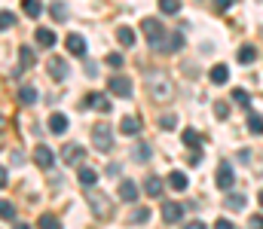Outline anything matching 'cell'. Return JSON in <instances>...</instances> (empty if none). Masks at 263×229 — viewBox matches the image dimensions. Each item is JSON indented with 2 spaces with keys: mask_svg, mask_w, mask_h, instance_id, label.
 Instances as JSON below:
<instances>
[{
  "mask_svg": "<svg viewBox=\"0 0 263 229\" xmlns=\"http://www.w3.org/2000/svg\"><path fill=\"white\" fill-rule=\"evenodd\" d=\"M181 138H184V144H187V147H193V150L202 144V141H199V135H196V129H184V135H181Z\"/></svg>",
  "mask_w": 263,
  "mask_h": 229,
  "instance_id": "cell-32",
  "label": "cell"
},
{
  "mask_svg": "<svg viewBox=\"0 0 263 229\" xmlns=\"http://www.w3.org/2000/svg\"><path fill=\"white\" fill-rule=\"evenodd\" d=\"M159 9L165 15H175V12H181V0H159Z\"/></svg>",
  "mask_w": 263,
  "mask_h": 229,
  "instance_id": "cell-31",
  "label": "cell"
},
{
  "mask_svg": "<svg viewBox=\"0 0 263 229\" xmlns=\"http://www.w3.org/2000/svg\"><path fill=\"white\" fill-rule=\"evenodd\" d=\"M46 68H49V76H52V79H59V82H62V79L67 76L65 58H49V65H46Z\"/></svg>",
  "mask_w": 263,
  "mask_h": 229,
  "instance_id": "cell-12",
  "label": "cell"
},
{
  "mask_svg": "<svg viewBox=\"0 0 263 229\" xmlns=\"http://www.w3.org/2000/svg\"><path fill=\"white\" fill-rule=\"evenodd\" d=\"M15 25V15L12 12H0V31H6V28H12Z\"/></svg>",
  "mask_w": 263,
  "mask_h": 229,
  "instance_id": "cell-37",
  "label": "cell"
},
{
  "mask_svg": "<svg viewBox=\"0 0 263 229\" xmlns=\"http://www.w3.org/2000/svg\"><path fill=\"white\" fill-rule=\"evenodd\" d=\"M184 229H205L202 220H190V223H184Z\"/></svg>",
  "mask_w": 263,
  "mask_h": 229,
  "instance_id": "cell-43",
  "label": "cell"
},
{
  "mask_svg": "<svg viewBox=\"0 0 263 229\" xmlns=\"http://www.w3.org/2000/svg\"><path fill=\"white\" fill-rule=\"evenodd\" d=\"M147 220H150V211H147V208H135L129 214V223H135V226H141V223H147Z\"/></svg>",
  "mask_w": 263,
  "mask_h": 229,
  "instance_id": "cell-25",
  "label": "cell"
},
{
  "mask_svg": "<svg viewBox=\"0 0 263 229\" xmlns=\"http://www.w3.org/2000/svg\"><path fill=\"white\" fill-rule=\"evenodd\" d=\"M181 217H184V208H181L178 202H165V205H162V220H165V223H178Z\"/></svg>",
  "mask_w": 263,
  "mask_h": 229,
  "instance_id": "cell-8",
  "label": "cell"
},
{
  "mask_svg": "<svg viewBox=\"0 0 263 229\" xmlns=\"http://www.w3.org/2000/svg\"><path fill=\"white\" fill-rule=\"evenodd\" d=\"M214 180H217V186L227 193V190H233V183H236V174H233V165L230 162H220V168H217V174H214Z\"/></svg>",
  "mask_w": 263,
  "mask_h": 229,
  "instance_id": "cell-5",
  "label": "cell"
},
{
  "mask_svg": "<svg viewBox=\"0 0 263 229\" xmlns=\"http://www.w3.org/2000/svg\"><path fill=\"white\" fill-rule=\"evenodd\" d=\"M18 101L22 104H37V89L34 86H22L18 89Z\"/></svg>",
  "mask_w": 263,
  "mask_h": 229,
  "instance_id": "cell-22",
  "label": "cell"
},
{
  "mask_svg": "<svg viewBox=\"0 0 263 229\" xmlns=\"http://www.w3.org/2000/svg\"><path fill=\"white\" fill-rule=\"evenodd\" d=\"M181 49H184V37H181V34H168L159 52H181Z\"/></svg>",
  "mask_w": 263,
  "mask_h": 229,
  "instance_id": "cell-15",
  "label": "cell"
},
{
  "mask_svg": "<svg viewBox=\"0 0 263 229\" xmlns=\"http://www.w3.org/2000/svg\"><path fill=\"white\" fill-rule=\"evenodd\" d=\"M144 193H147L150 199H159V196H162V180H159L156 174H147V180H144Z\"/></svg>",
  "mask_w": 263,
  "mask_h": 229,
  "instance_id": "cell-10",
  "label": "cell"
},
{
  "mask_svg": "<svg viewBox=\"0 0 263 229\" xmlns=\"http://www.w3.org/2000/svg\"><path fill=\"white\" fill-rule=\"evenodd\" d=\"M214 229H236V226H233V223H230V220H223V217H220V220H217V223H214Z\"/></svg>",
  "mask_w": 263,
  "mask_h": 229,
  "instance_id": "cell-42",
  "label": "cell"
},
{
  "mask_svg": "<svg viewBox=\"0 0 263 229\" xmlns=\"http://www.w3.org/2000/svg\"><path fill=\"white\" fill-rule=\"evenodd\" d=\"M107 89H110L114 95H120V98H132V79H129V76H123V74L110 76Z\"/></svg>",
  "mask_w": 263,
  "mask_h": 229,
  "instance_id": "cell-6",
  "label": "cell"
},
{
  "mask_svg": "<svg viewBox=\"0 0 263 229\" xmlns=\"http://www.w3.org/2000/svg\"><path fill=\"white\" fill-rule=\"evenodd\" d=\"M150 144H144V141H141V144H138V147H135V159H138V162H147V159H150Z\"/></svg>",
  "mask_w": 263,
  "mask_h": 229,
  "instance_id": "cell-35",
  "label": "cell"
},
{
  "mask_svg": "<svg viewBox=\"0 0 263 229\" xmlns=\"http://www.w3.org/2000/svg\"><path fill=\"white\" fill-rule=\"evenodd\" d=\"M92 138H95V150H101V153L114 150V135H110V126H107V122L95 126V129H92Z\"/></svg>",
  "mask_w": 263,
  "mask_h": 229,
  "instance_id": "cell-3",
  "label": "cell"
},
{
  "mask_svg": "<svg viewBox=\"0 0 263 229\" xmlns=\"http://www.w3.org/2000/svg\"><path fill=\"white\" fill-rule=\"evenodd\" d=\"M3 126H6V119H3V116H0V129H3Z\"/></svg>",
  "mask_w": 263,
  "mask_h": 229,
  "instance_id": "cell-48",
  "label": "cell"
},
{
  "mask_svg": "<svg viewBox=\"0 0 263 229\" xmlns=\"http://www.w3.org/2000/svg\"><path fill=\"white\" fill-rule=\"evenodd\" d=\"M214 113H217L220 119H227V116H230V104H223V101H217V104H214Z\"/></svg>",
  "mask_w": 263,
  "mask_h": 229,
  "instance_id": "cell-38",
  "label": "cell"
},
{
  "mask_svg": "<svg viewBox=\"0 0 263 229\" xmlns=\"http://www.w3.org/2000/svg\"><path fill=\"white\" fill-rule=\"evenodd\" d=\"M141 31H144V37H147V43L159 52L162 43H165V31H162L159 18H144V22H141Z\"/></svg>",
  "mask_w": 263,
  "mask_h": 229,
  "instance_id": "cell-2",
  "label": "cell"
},
{
  "mask_svg": "<svg viewBox=\"0 0 263 229\" xmlns=\"http://www.w3.org/2000/svg\"><path fill=\"white\" fill-rule=\"evenodd\" d=\"M86 199H89V205H92V211L98 214V217H110V199L107 196H98V190H86Z\"/></svg>",
  "mask_w": 263,
  "mask_h": 229,
  "instance_id": "cell-4",
  "label": "cell"
},
{
  "mask_svg": "<svg viewBox=\"0 0 263 229\" xmlns=\"http://www.w3.org/2000/svg\"><path fill=\"white\" fill-rule=\"evenodd\" d=\"M168 186H172L175 193H184V190H187V174H184V171H172V174H168Z\"/></svg>",
  "mask_w": 263,
  "mask_h": 229,
  "instance_id": "cell-19",
  "label": "cell"
},
{
  "mask_svg": "<svg viewBox=\"0 0 263 229\" xmlns=\"http://www.w3.org/2000/svg\"><path fill=\"white\" fill-rule=\"evenodd\" d=\"M117 40H120L123 46H135V31H132V28H126V25H123V28L117 31Z\"/></svg>",
  "mask_w": 263,
  "mask_h": 229,
  "instance_id": "cell-27",
  "label": "cell"
},
{
  "mask_svg": "<svg viewBox=\"0 0 263 229\" xmlns=\"http://www.w3.org/2000/svg\"><path fill=\"white\" fill-rule=\"evenodd\" d=\"M0 220H15V205L0 199Z\"/></svg>",
  "mask_w": 263,
  "mask_h": 229,
  "instance_id": "cell-28",
  "label": "cell"
},
{
  "mask_svg": "<svg viewBox=\"0 0 263 229\" xmlns=\"http://www.w3.org/2000/svg\"><path fill=\"white\" fill-rule=\"evenodd\" d=\"M257 199H260V205H263V190H260V193H257Z\"/></svg>",
  "mask_w": 263,
  "mask_h": 229,
  "instance_id": "cell-47",
  "label": "cell"
},
{
  "mask_svg": "<svg viewBox=\"0 0 263 229\" xmlns=\"http://www.w3.org/2000/svg\"><path fill=\"white\" fill-rule=\"evenodd\" d=\"M49 12L55 15V22H67V6L62 3V0H55V3L49 6Z\"/></svg>",
  "mask_w": 263,
  "mask_h": 229,
  "instance_id": "cell-29",
  "label": "cell"
},
{
  "mask_svg": "<svg viewBox=\"0 0 263 229\" xmlns=\"http://www.w3.org/2000/svg\"><path fill=\"white\" fill-rule=\"evenodd\" d=\"M83 156H86L83 147H73V144H67V147H65V162H67V165H77Z\"/></svg>",
  "mask_w": 263,
  "mask_h": 229,
  "instance_id": "cell-21",
  "label": "cell"
},
{
  "mask_svg": "<svg viewBox=\"0 0 263 229\" xmlns=\"http://www.w3.org/2000/svg\"><path fill=\"white\" fill-rule=\"evenodd\" d=\"M233 101L242 104V107H248V104H251V95H248L245 89H233Z\"/></svg>",
  "mask_w": 263,
  "mask_h": 229,
  "instance_id": "cell-34",
  "label": "cell"
},
{
  "mask_svg": "<svg viewBox=\"0 0 263 229\" xmlns=\"http://www.w3.org/2000/svg\"><path fill=\"white\" fill-rule=\"evenodd\" d=\"M15 229H31V223H15Z\"/></svg>",
  "mask_w": 263,
  "mask_h": 229,
  "instance_id": "cell-46",
  "label": "cell"
},
{
  "mask_svg": "<svg viewBox=\"0 0 263 229\" xmlns=\"http://www.w3.org/2000/svg\"><path fill=\"white\" fill-rule=\"evenodd\" d=\"M248 229H263V214H251L248 217Z\"/></svg>",
  "mask_w": 263,
  "mask_h": 229,
  "instance_id": "cell-40",
  "label": "cell"
},
{
  "mask_svg": "<svg viewBox=\"0 0 263 229\" xmlns=\"http://www.w3.org/2000/svg\"><path fill=\"white\" fill-rule=\"evenodd\" d=\"M147 89H150L153 101H159V104H165V101L172 98V92H175L172 79L165 74H147Z\"/></svg>",
  "mask_w": 263,
  "mask_h": 229,
  "instance_id": "cell-1",
  "label": "cell"
},
{
  "mask_svg": "<svg viewBox=\"0 0 263 229\" xmlns=\"http://www.w3.org/2000/svg\"><path fill=\"white\" fill-rule=\"evenodd\" d=\"M34 162H37V165H40V168H49V165H52V162H55V153L49 150V147H46V144H40V147H37V150H34Z\"/></svg>",
  "mask_w": 263,
  "mask_h": 229,
  "instance_id": "cell-9",
  "label": "cell"
},
{
  "mask_svg": "<svg viewBox=\"0 0 263 229\" xmlns=\"http://www.w3.org/2000/svg\"><path fill=\"white\" fill-rule=\"evenodd\" d=\"M208 76H211V82H214V86H223V82L230 79V68H227V65H214Z\"/></svg>",
  "mask_w": 263,
  "mask_h": 229,
  "instance_id": "cell-20",
  "label": "cell"
},
{
  "mask_svg": "<svg viewBox=\"0 0 263 229\" xmlns=\"http://www.w3.org/2000/svg\"><path fill=\"white\" fill-rule=\"evenodd\" d=\"M141 126H144V122H141L138 116H123L120 132H123V135H138V132H141Z\"/></svg>",
  "mask_w": 263,
  "mask_h": 229,
  "instance_id": "cell-17",
  "label": "cell"
},
{
  "mask_svg": "<svg viewBox=\"0 0 263 229\" xmlns=\"http://www.w3.org/2000/svg\"><path fill=\"white\" fill-rule=\"evenodd\" d=\"M248 132L251 135H263V116L260 113H248Z\"/></svg>",
  "mask_w": 263,
  "mask_h": 229,
  "instance_id": "cell-24",
  "label": "cell"
},
{
  "mask_svg": "<svg viewBox=\"0 0 263 229\" xmlns=\"http://www.w3.org/2000/svg\"><path fill=\"white\" fill-rule=\"evenodd\" d=\"M223 202H227V208H233V211H239V208H245V205H248V199H245L242 193H230Z\"/></svg>",
  "mask_w": 263,
  "mask_h": 229,
  "instance_id": "cell-23",
  "label": "cell"
},
{
  "mask_svg": "<svg viewBox=\"0 0 263 229\" xmlns=\"http://www.w3.org/2000/svg\"><path fill=\"white\" fill-rule=\"evenodd\" d=\"M83 104H86V107H98V110H104V113L110 110V101H107L104 95H98V92H92V95H86V101H83Z\"/></svg>",
  "mask_w": 263,
  "mask_h": 229,
  "instance_id": "cell-16",
  "label": "cell"
},
{
  "mask_svg": "<svg viewBox=\"0 0 263 229\" xmlns=\"http://www.w3.org/2000/svg\"><path fill=\"white\" fill-rule=\"evenodd\" d=\"M65 46H67V52H70V55H77V58H83V55H86V40H83L80 34H67Z\"/></svg>",
  "mask_w": 263,
  "mask_h": 229,
  "instance_id": "cell-7",
  "label": "cell"
},
{
  "mask_svg": "<svg viewBox=\"0 0 263 229\" xmlns=\"http://www.w3.org/2000/svg\"><path fill=\"white\" fill-rule=\"evenodd\" d=\"M49 132H52V135H65L67 132V116L65 113H52V116H49Z\"/></svg>",
  "mask_w": 263,
  "mask_h": 229,
  "instance_id": "cell-14",
  "label": "cell"
},
{
  "mask_svg": "<svg viewBox=\"0 0 263 229\" xmlns=\"http://www.w3.org/2000/svg\"><path fill=\"white\" fill-rule=\"evenodd\" d=\"M214 6H217V9H230V6H233V0H214Z\"/></svg>",
  "mask_w": 263,
  "mask_h": 229,
  "instance_id": "cell-44",
  "label": "cell"
},
{
  "mask_svg": "<svg viewBox=\"0 0 263 229\" xmlns=\"http://www.w3.org/2000/svg\"><path fill=\"white\" fill-rule=\"evenodd\" d=\"M120 199H123V202H138V183H135V180H123V183H120Z\"/></svg>",
  "mask_w": 263,
  "mask_h": 229,
  "instance_id": "cell-11",
  "label": "cell"
},
{
  "mask_svg": "<svg viewBox=\"0 0 263 229\" xmlns=\"http://www.w3.org/2000/svg\"><path fill=\"white\" fill-rule=\"evenodd\" d=\"M254 58H257V49H254V46H242V49H239V61H242V65H251Z\"/></svg>",
  "mask_w": 263,
  "mask_h": 229,
  "instance_id": "cell-30",
  "label": "cell"
},
{
  "mask_svg": "<svg viewBox=\"0 0 263 229\" xmlns=\"http://www.w3.org/2000/svg\"><path fill=\"white\" fill-rule=\"evenodd\" d=\"M34 37H37V43H40V46H49V49L59 43V37H55V31H52V28H37V34H34Z\"/></svg>",
  "mask_w": 263,
  "mask_h": 229,
  "instance_id": "cell-13",
  "label": "cell"
},
{
  "mask_svg": "<svg viewBox=\"0 0 263 229\" xmlns=\"http://www.w3.org/2000/svg\"><path fill=\"white\" fill-rule=\"evenodd\" d=\"M40 229H62V223H59V217L43 214V217H40Z\"/></svg>",
  "mask_w": 263,
  "mask_h": 229,
  "instance_id": "cell-36",
  "label": "cell"
},
{
  "mask_svg": "<svg viewBox=\"0 0 263 229\" xmlns=\"http://www.w3.org/2000/svg\"><path fill=\"white\" fill-rule=\"evenodd\" d=\"M77 180H80V183L89 190V186H95V180H98V171H95V168H80V171H77Z\"/></svg>",
  "mask_w": 263,
  "mask_h": 229,
  "instance_id": "cell-18",
  "label": "cell"
},
{
  "mask_svg": "<svg viewBox=\"0 0 263 229\" xmlns=\"http://www.w3.org/2000/svg\"><path fill=\"white\" fill-rule=\"evenodd\" d=\"M159 126H162V129H175V126H178V116H172V113H165V116L159 119Z\"/></svg>",
  "mask_w": 263,
  "mask_h": 229,
  "instance_id": "cell-39",
  "label": "cell"
},
{
  "mask_svg": "<svg viewBox=\"0 0 263 229\" xmlns=\"http://www.w3.org/2000/svg\"><path fill=\"white\" fill-rule=\"evenodd\" d=\"M18 61H22V68H31V65L37 61V55H34V49H28V46H22V49H18Z\"/></svg>",
  "mask_w": 263,
  "mask_h": 229,
  "instance_id": "cell-26",
  "label": "cell"
},
{
  "mask_svg": "<svg viewBox=\"0 0 263 229\" xmlns=\"http://www.w3.org/2000/svg\"><path fill=\"white\" fill-rule=\"evenodd\" d=\"M6 180H9V177H6V168H3V165H0V190H3V186H6Z\"/></svg>",
  "mask_w": 263,
  "mask_h": 229,
  "instance_id": "cell-45",
  "label": "cell"
},
{
  "mask_svg": "<svg viewBox=\"0 0 263 229\" xmlns=\"http://www.w3.org/2000/svg\"><path fill=\"white\" fill-rule=\"evenodd\" d=\"M107 65H110V68H123V55L110 52V55H107Z\"/></svg>",
  "mask_w": 263,
  "mask_h": 229,
  "instance_id": "cell-41",
  "label": "cell"
},
{
  "mask_svg": "<svg viewBox=\"0 0 263 229\" xmlns=\"http://www.w3.org/2000/svg\"><path fill=\"white\" fill-rule=\"evenodd\" d=\"M22 9H25L31 18H37V15H40V0H22Z\"/></svg>",
  "mask_w": 263,
  "mask_h": 229,
  "instance_id": "cell-33",
  "label": "cell"
}]
</instances>
